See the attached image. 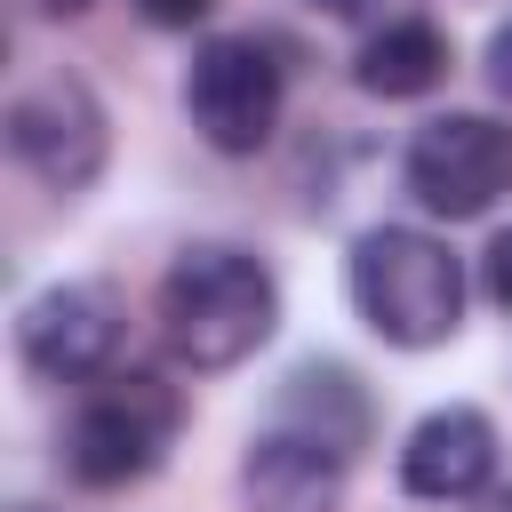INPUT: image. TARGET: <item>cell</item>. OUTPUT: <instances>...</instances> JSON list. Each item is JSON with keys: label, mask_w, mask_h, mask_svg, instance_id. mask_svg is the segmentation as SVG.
Wrapping results in <instances>:
<instances>
[{"label": "cell", "mask_w": 512, "mask_h": 512, "mask_svg": "<svg viewBox=\"0 0 512 512\" xmlns=\"http://www.w3.org/2000/svg\"><path fill=\"white\" fill-rule=\"evenodd\" d=\"M280 328V280L240 240H192L160 272V336L192 376L240 368Z\"/></svg>", "instance_id": "6da1fadb"}, {"label": "cell", "mask_w": 512, "mask_h": 512, "mask_svg": "<svg viewBox=\"0 0 512 512\" xmlns=\"http://www.w3.org/2000/svg\"><path fill=\"white\" fill-rule=\"evenodd\" d=\"M344 288H352V312L400 344V352H432L464 328V256L416 224H376L352 240V264H344Z\"/></svg>", "instance_id": "7a4b0ae2"}, {"label": "cell", "mask_w": 512, "mask_h": 512, "mask_svg": "<svg viewBox=\"0 0 512 512\" xmlns=\"http://www.w3.org/2000/svg\"><path fill=\"white\" fill-rule=\"evenodd\" d=\"M184 432V392L152 368H112L64 424V472L80 488H136Z\"/></svg>", "instance_id": "3957f363"}, {"label": "cell", "mask_w": 512, "mask_h": 512, "mask_svg": "<svg viewBox=\"0 0 512 512\" xmlns=\"http://www.w3.org/2000/svg\"><path fill=\"white\" fill-rule=\"evenodd\" d=\"M280 104H288V72H280V56L256 32H216V40L192 48L184 112H192L208 152H224V160L264 152L272 128H280Z\"/></svg>", "instance_id": "277c9868"}, {"label": "cell", "mask_w": 512, "mask_h": 512, "mask_svg": "<svg viewBox=\"0 0 512 512\" xmlns=\"http://www.w3.org/2000/svg\"><path fill=\"white\" fill-rule=\"evenodd\" d=\"M8 152L24 176H40L48 192H88L104 176V152H112V120L96 104V88L80 72H32L16 96H8Z\"/></svg>", "instance_id": "5b68a950"}, {"label": "cell", "mask_w": 512, "mask_h": 512, "mask_svg": "<svg viewBox=\"0 0 512 512\" xmlns=\"http://www.w3.org/2000/svg\"><path fill=\"white\" fill-rule=\"evenodd\" d=\"M400 184L424 216H488L512 192V128L488 112H432L400 152Z\"/></svg>", "instance_id": "8992f818"}, {"label": "cell", "mask_w": 512, "mask_h": 512, "mask_svg": "<svg viewBox=\"0 0 512 512\" xmlns=\"http://www.w3.org/2000/svg\"><path fill=\"white\" fill-rule=\"evenodd\" d=\"M16 352L32 376L48 384H96L112 376V352H120V296L104 280H56L40 296H24L16 312Z\"/></svg>", "instance_id": "52a82bcc"}, {"label": "cell", "mask_w": 512, "mask_h": 512, "mask_svg": "<svg viewBox=\"0 0 512 512\" xmlns=\"http://www.w3.org/2000/svg\"><path fill=\"white\" fill-rule=\"evenodd\" d=\"M496 480V424L480 408H432L408 440H400V488L424 504H472Z\"/></svg>", "instance_id": "ba28073f"}, {"label": "cell", "mask_w": 512, "mask_h": 512, "mask_svg": "<svg viewBox=\"0 0 512 512\" xmlns=\"http://www.w3.org/2000/svg\"><path fill=\"white\" fill-rule=\"evenodd\" d=\"M344 464L352 456H336V448H320L288 424H264L240 456V496H248V512H336Z\"/></svg>", "instance_id": "9c48e42d"}, {"label": "cell", "mask_w": 512, "mask_h": 512, "mask_svg": "<svg viewBox=\"0 0 512 512\" xmlns=\"http://www.w3.org/2000/svg\"><path fill=\"white\" fill-rule=\"evenodd\" d=\"M272 424H288V432H304V440H320V448H336V456H360L376 408H368V392H360V376H352L344 360H304V368L280 384Z\"/></svg>", "instance_id": "30bf717a"}, {"label": "cell", "mask_w": 512, "mask_h": 512, "mask_svg": "<svg viewBox=\"0 0 512 512\" xmlns=\"http://www.w3.org/2000/svg\"><path fill=\"white\" fill-rule=\"evenodd\" d=\"M352 80H360L368 96H384V104H400V96H432V88L448 80V32H440L432 16H384V24L360 40Z\"/></svg>", "instance_id": "8fae6325"}, {"label": "cell", "mask_w": 512, "mask_h": 512, "mask_svg": "<svg viewBox=\"0 0 512 512\" xmlns=\"http://www.w3.org/2000/svg\"><path fill=\"white\" fill-rule=\"evenodd\" d=\"M480 288H488V304H504V312H512V224L480 248Z\"/></svg>", "instance_id": "7c38bea8"}, {"label": "cell", "mask_w": 512, "mask_h": 512, "mask_svg": "<svg viewBox=\"0 0 512 512\" xmlns=\"http://www.w3.org/2000/svg\"><path fill=\"white\" fill-rule=\"evenodd\" d=\"M208 8L216 0H136V16L160 24V32H192V24H208Z\"/></svg>", "instance_id": "4fadbf2b"}, {"label": "cell", "mask_w": 512, "mask_h": 512, "mask_svg": "<svg viewBox=\"0 0 512 512\" xmlns=\"http://www.w3.org/2000/svg\"><path fill=\"white\" fill-rule=\"evenodd\" d=\"M488 88H496V96L512 104V16H504V24L488 32Z\"/></svg>", "instance_id": "5bb4252c"}, {"label": "cell", "mask_w": 512, "mask_h": 512, "mask_svg": "<svg viewBox=\"0 0 512 512\" xmlns=\"http://www.w3.org/2000/svg\"><path fill=\"white\" fill-rule=\"evenodd\" d=\"M304 8H320V16H344V24H360V16H376L384 0H304Z\"/></svg>", "instance_id": "9a60e30c"}, {"label": "cell", "mask_w": 512, "mask_h": 512, "mask_svg": "<svg viewBox=\"0 0 512 512\" xmlns=\"http://www.w3.org/2000/svg\"><path fill=\"white\" fill-rule=\"evenodd\" d=\"M24 8H32V16H88L96 0H24Z\"/></svg>", "instance_id": "2e32d148"}, {"label": "cell", "mask_w": 512, "mask_h": 512, "mask_svg": "<svg viewBox=\"0 0 512 512\" xmlns=\"http://www.w3.org/2000/svg\"><path fill=\"white\" fill-rule=\"evenodd\" d=\"M472 504H480V512H512V488H504V496H472Z\"/></svg>", "instance_id": "e0dca14e"}, {"label": "cell", "mask_w": 512, "mask_h": 512, "mask_svg": "<svg viewBox=\"0 0 512 512\" xmlns=\"http://www.w3.org/2000/svg\"><path fill=\"white\" fill-rule=\"evenodd\" d=\"M16 512H48V504H16Z\"/></svg>", "instance_id": "ac0fdd59"}]
</instances>
